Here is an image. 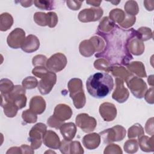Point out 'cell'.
Masks as SVG:
<instances>
[{
	"instance_id": "cell-1",
	"label": "cell",
	"mask_w": 154,
	"mask_h": 154,
	"mask_svg": "<svg viewBox=\"0 0 154 154\" xmlns=\"http://www.w3.org/2000/svg\"><path fill=\"white\" fill-rule=\"evenodd\" d=\"M105 41L104 49L95 55L96 57L105 58L111 64L126 65L133 57L129 53L128 45L132 38L138 35L133 28L124 29L114 24L108 32L97 31Z\"/></svg>"
},
{
	"instance_id": "cell-2",
	"label": "cell",
	"mask_w": 154,
	"mask_h": 154,
	"mask_svg": "<svg viewBox=\"0 0 154 154\" xmlns=\"http://www.w3.org/2000/svg\"><path fill=\"white\" fill-rule=\"evenodd\" d=\"M114 87L112 76L106 72H97L87 79L86 88L90 96L101 99L108 96Z\"/></svg>"
},
{
	"instance_id": "cell-3",
	"label": "cell",
	"mask_w": 154,
	"mask_h": 154,
	"mask_svg": "<svg viewBox=\"0 0 154 154\" xmlns=\"http://www.w3.org/2000/svg\"><path fill=\"white\" fill-rule=\"evenodd\" d=\"M46 126L45 124L39 123L32 128L29 132V140L32 149H36L40 147L42 140L45 134Z\"/></svg>"
},
{
	"instance_id": "cell-4",
	"label": "cell",
	"mask_w": 154,
	"mask_h": 154,
	"mask_svg": "<svg viewBox=\"0 0 154 154\" xmlns=\"http://www.w3.org/2000/svg\"><path fill=\"white\" fill-rule=\"evenodd\" d=\"M42 80L38 82V88L42 94L49 93L56 82L57 76L55 73L48 71L41 77Z\"/></svg>"
},
{
	"instance_id": "cell-5",
	"label": "cell",
	"mask_w": 154,
	"mask_h": 154,
	"mask_svg": "<svg viewBox=\"0 0 154 154\" xmlns=\"http://www.w3.org/2000/svg\"><path fill=\"white\" fill-rule=\"evenodd\" d=\"M67 64L66 56L61 53H57L47 60L46 66L48 69L54 72H58L62 70Z\"/></svg>"
},
{
	"instance_id": "cell-6",
	"label": "cell",
	"mask_w": 154,
	"mask_h": 154,
	"mask_svg": "<svg viewBox=\"0 0 154 154\" xmlns=\"http://www.w3.org/2000/svg\"><path fill=\"white\" fill-rule=\"evenodd\" d=\"M57 16L54 12H49L47 14L42 12H37L34 14V19L37 25L40 26L48 25L52 28L56 26L58 20H52V19H57Z\"/></svg>"
},
{
	"instance_id": "cell-7",
	"label": "cell",
	"mask_w": 154,
	"mask_h": 154,
	"mask_svg": "<svg viewBox=\"0 0 154 154\" xmlns=\"http://www.w3.org/2000/svg\"><path fill=\"white\" fill-rule=\"evenodd\" d=\"M11 34L15 37V39L10 40H7L8 45L13 49H18L20 47H22L24 41L25 39H22V38H21V37H25V32L21 29V28H16L14 30H13Z\"/></svg>"
},
{
	"instance_id": "cell-8",
	"label": "cell",
	"mask_w": 154,
	"mask_h": 154,
	"mask_svg": "<svg viewBox=\"0 0 154 154\" xmlns=\"http://www.w3.org/2000/svg\"><path fill=\"white\" fill-rule=\"evenodd\" d=\"M25 41L29 43V44L23 42L21 47L23 51L31 53L37 51L38 49L40 46V42L38 38L36 36L33 35H29L27 36L26 38L25 39Z\"/></svg>"
},
{
	"instance_id": "cell-9",
	"label": "cell",
	"mask_w": 154,
	"mask_h": 154,
	"mask_svg": "<svg viewBox=\"0 0 154 154\" xmlns=\"http://www.w3.org/2000/svg\"><path fill=\"white\" fill-rule=\"evenodd\" d=\"M55 134V132L52 131H48L43 137V143L47 147L56 149L59 148L60 144V139L58 135L52 140V138L54 136Z\"/></svg>"
},
{
	"instance_id": "cell-10",
	"label": "cell",
	"mask_w": 154,
	"mask_h": 154,
	"mask_svg": "<svg viewBox=\"0 0 154 154\" xmlns=\"http://www.w3.org/2000/svg\"><path fill=\"white\" fill-rule=\"evenodd\" d=\"M60 132L63 136H64L68 132V134L64 140L67 141H70L72 140L76 132V126L73 123H67L62 125L60 128Z\"/></svg>"
},
{
	"instance_id": "cell-11",
	"label": "cell",
	"mask_w": 154,
	"mask_h": 154,
	"mask_svg": "<svg viewBox=\"0 0 154 154\" xmlns=\"http://www.w3.org/2000/svg\"><path fill=\"white\" fill-rule=\"evenodd\" d=\"M40 97V96H36L32 97L30 101V105H37V106L30 108V110L32 112H35L36 114H40L42 112H43L46 108V103L43 99L38 105Z\"/></svg>"
},
{
	"instance_id": "cell-12",
	"label": "cell",
	"mask_w": 154,
	"mask_h": 154,
	"mask_svg": "<svg viewBox=\"0 0 154 154\" xmlns=\"http://www.w3.org/2000/svg\"><path fill=\"white\" fill-rule=\"evenodd\" d=\"M91 140L87 137V135H85L83 138V144L84 146L88 149H91V143H92V146L93 149L97 148L99 144H100V136L99 134L96 133H93L91 134Z\"/></svg>"
},
{
	"instance_id": "cell-13",
	"label": "cell",
	"mask_w": 154,
	"mask_h": 154,
	"mask_svg": "<svg viewBox=\"0 0 154 154\" xmlns=\"http://www.w3.org/2000/svg\"><path fill=\"white\" fill-rule=\"evenodd\" d=\"M139 143L141 150L144 152H153V135L151 138L147 136L139 137Z\"/></svg>"
},
{
	"instance_id": "cell-14",
	"label": "cell",
	"mask_w": 154,
	"mask_h": 154,
	"mask_svg": "<svg viewBox=\"0 0 154 154\" xmlns=\"http://www.w3.org/2000/svg\"><path fill=\"white\" fill-rule=\"evenodd\" d=\"M35 7L45 10H51L54 8V1H34Z\"/></svg>"
},
{
	"instance_id": "cell-15",
	"label": "cell",
	"mask_w": 154,
	"mask_h": 154,
	"mask_svg": "<svg viewBox=\"0 0 154 154\" xmlns=\"http://www.w3.org/2000/svg\"><path fill=\"white\" fill-rule=\"evenodd\" d=\"M124 149L127 153H134L138 150V143L135 140H129L124 145Z\"/></svg>"
},
{
	"instance_id": "cell-16",
	"label": "cell",
	"mask_w": 154,
	"mask_h": 154,
	"mask_svg": "<svg viewBox=\"0 0 154 154\" xmlns=\"http://www.w3.org/2000/svg\"><path fill=\"white\" fill-rule=\"evenodd\" d=\"M28 79L29 82H28L25 79L23 80V81H22L23 87L27 88V89L34 88L37 85V79L35 78L31 77V76L28 77Z\"/></svg>"
}]
</instances>
